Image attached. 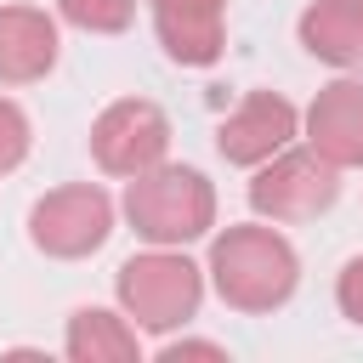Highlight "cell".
<instances>
[{"label":"cell","instance_id":"obj_16","mask_svg":"<svg viewBox=\"0 0 363 363\" xmlns=\"http://www.w3.org/2000/svg\"><path fill=\"white\" fill-rule=\"evenodd\" d=\"M159 363H227V346L221 340H187V335H170L159 346Z\"/></svg>","mask_w":363,"mask_h":363},{"label":"cell","instance_id":"obj_14","mask_svg":"<svg viewBox=\"0 0 363 363\" xmlns=\"http://www.w3.org/2000/svg\"><path fill=\"white\" fill-rule=\"evenodd\" d=\"M28 147H34V125H28V113H23L11 96H0V176L17 170V164L28 159Z\"/></svg>","mask_w":363,"mask_h":363},{"label":"cell","instance_id":"obj_13","mask_svg":"<svg viewBox=\"0 0 363 363\" xmlns=\"http://www.w3.org/2000/svg\"><path fill=\"white\" fill-rule=\"evenodd\" d=\"M57 17L85 34H125L136 23V0H57Z\"/></svg>","mask_w":363,"mask_h":363},{"label":"cell","instance_id":"obj_4","mask_svg":"<svg viewBox=\"0 0 363 363\" xmlns=\"http://www.w3.org/2000/svg\"><path fill=\"white\" fill-rule=\"evenodd\" d=\"M335 199H340V164H329L318 147L289 142L284 153L250 170V210L261 221H278V227L318 221Z\"/></svg>","mask_w":363,"mask_h":363},{"label":"cell","instance_id":"obj_2","mask_svg":"<svg viewBox=\"0 0 363 363\" xmlns=\"http://www.w3.org/2000/svg\"><path fill=\"white\" fill-rule=\"evenodd\" d=\"M113 295H119L125 318H130L142 335H176L182 323L199 318L204 267H199L182 244H147V250H136V255L119 261Z\"/></svg>","mask_w":363,"mask_h":363},{"label":"cell","instance_id":"obj_9","mask_svg":"<svg viewBox=\"0 0 363 363\" xmlns=\"http://www.w3.org/2000/svg\"><path fill=\"white\" fill-rule=\"evenodd\" d=\"M153 34L170 62L210 68L227 51V0H147Z\"/></svg>","mask_w":363,"mask_h":363},{"label":"cell","instance_id":"obj_3","mask_svg":"<svg viewBox=\"0 0 363 363\" xmlns=\"http://www.w3.org/2000/svg\"><path fill=\"white\" fill-rule=\"evenodd\" d=\"M119 210H125V221L142 244H182L187 250L216 227V187H210L204 170L164 159V164L125 182Z\"/></svg>","mask_w":363,"mask_h":363},{"label":"cell","instance_id":"obj_7","mask_svg":"<svg viewBox=\"0 0 363 363\" xmlns=\"http://www.w3.org/2000/svg\"><path fill=\"white\" fill-rule=\"evenodd\" d=\"M295 136H301V108H295L284 91H244V96L227 108V119L216 125V153H221L227 164L255 170V164H267L272 153H284Z\"/></svg>","mask_w":363,"mask_h":363},{"label":"cell","instance_id":"obj_15","mask_svg":"<svg viewBox=\"0 0 363 363\" xmlns=\"http://www.w3.org/2000/svg\"><path fill=\"white\" fill-rule=\"evenodd\" d=\"M335 306H340L346 323L363 329V255H352V261L340 267V278H335Z\"/></svg>","mask_w":363,"mask_h":363},{"label":"cell","instance_id":"obj_6","mask_svg":"<svg viewBox=\"0 0 363 363\" xmlns=\"http://www.w3.org/2000/svg\"><path fill=\"white\" fill-rule=\"evenodd\" d=\"M91 159L102 176H142L170 159V113L153 96H113L91 119Z\"/></svg>","mask_w":363,"mask_h":363},{"label":"cell","instance_id":"obj_8","mask_svg":"<svg viewBox=\"0 0 363 363\" xmlns=\"http://www.w3.org/2000/svg\"><path fill=\"white\" fill-rule=\"evenodd\" d=\"M306 147H318L340 170H363V74H340L318 85V96L301 113Z\"/></svg>","mask_w":363,"mask_h":363},{"label":"cell","instance_id":"obj_10","mask_svg":"<svg viewBox=\"0 0 363 363\" xmlns=\"http://www.w3.org/2000/svg\"><path fill=\"white\" fill-rule=\"evenodd\" d=\"M62 28L45 6H0V85H34L57 68Z\"/></svg>","mask_w":363,"mask_h":363},{"label":"cell","instance_id":"obj_17","mask_svg":"<svg viewBox=\"0 0 363 363\" xmlns=\"http://www.w3.org/2000/svg\"><path fill=\"white\" fill-rule=\"evenodd\" d=\"M357 6H363V0H357Z\"/></svg>","mask_w":363,"mask_h":363},{"label":"cell","instance_id":"obj_11","mask_svg":"<svg viewBox=\"0 0 363 363\" xmlns=\"http://www.w3.org/2000/svg\"><path fill=\"white\" fill-rule=\"evenodd\" d=\"M295 40L306 57L340 74H363V6L357 0H312L295 17Z\"/></svg>","mask_w":363,"mask_h":363},{"label":"cell","instance_id":"obj_5","mask_svg":"<svg viewBox=\"0 0 363 363\" xmlns=\"http://www.w3.org/2000/svg\"><path fill=\"white\" fill-rule=\"evenodd\" d=\"M113 199L96 182H62L28 204V244L51 261H85L113 233Z\"/></svg>","mask_w":363,"mask_h":363},{"label":"cell","instance_id":"obj_12","mask_svg":"<svg viewBox=\"0 0 363 363\" xmlns=\"http://www.w3.org/2000/svg\"><path fill=\"white\" fill-rule=\"evenodd\" d=\"M68 363H142V329L125 306H74L62 335Z\"/></svg>","mask_w":363,"mask_h":363},{"label":"cell","instance_id":"obj_1","mask_svg":"<svg viewBox=\"0 0 363 363\" xmlns=\"http://www.w3.org/2000/svg\"><path fill=\"white\" fill-rule=\"evenodd\" d=\"M204 278L233 312H278L301 284V255L278 233V221L255 216V221H233L210 238Z\"/></svg>","mask_w":363,"mask_h":363}]
</instances>
